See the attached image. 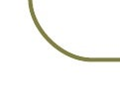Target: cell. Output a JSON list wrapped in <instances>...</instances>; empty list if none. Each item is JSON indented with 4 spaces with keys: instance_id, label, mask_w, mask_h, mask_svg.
Returning a JSON list of instances; mask_svg holds the SVG:
<instances>
[]
</instances>
